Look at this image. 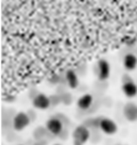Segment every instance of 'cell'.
<instances>
[{"label": "cell", "instance_id": "19", "mask_svg": "<svg viewBox=\"0 0 137 145\" xmlns=\"http://www.w3.org/2000/svg\"><path fill=\"white\" fill-rule=\"evenodd\" d=\"M117 145H119V144H117Z\"/></svg>", "mask_w": 137, "mask_h": 145}, {"label": "cell", "instance_id": "9", "mask_svg": "<svg viewBox=\"0 0 137 145\" xmlns=\"http://www.w3.org/2000/svg\"><path fill=\"white\" fill-rule=\"evenodd\" d=\"M64 80L67 82V84L70 89H76L79 84V79H78V75L76 74L75 71L73 69H68L65 75H64Z\"/></svg>", "mask_w": 137, "mask_h": 145}, {"label": "cell", "instance_id": "4", "mask_svg": "<svg viewBox=\"0 0 137 145\" xmlns=\"http://www.w3.org/2000/svg\"><path fill=\"white\" fill-rule=\"evenodd\" d=\"M96 72L100 81H105L109 78L110 75V64L105 59H100L96 63Z\"/></svg>", "mask_w": 137, "mask_h": 145}, {"label": "cell", "instance_id": "11", "mask_svg": "<svg viewBox=\"0 0 137 145\" xmlns=\"http://www.w3.org/2000/svg\"><path fill=\"white\" fill-rule=\"evenodd\" d=\"M92 104H93V97H92L91 94H84L77 100L78 109H80L82 111H86L88 109H90Z\"/></svg>", "mask_w": 137, "mask_h": 145}, {"label": "cell", "instance_id": "16", "mask_svg": "<svg viewBox=\"0 0 137 145\" xmlns=\"http://www.w3.org/2000/svg\"><path fill=\"white\" fill-rule=\"evenodd\" d=\"M56 116L59 118L61 122L63 123L64 126H67V125H68V124H70V118H68V116H65L64 114H57Z\"/></svg>", "mask_w": 137, "mask_h": 145}, {"label": "cell", "instance_id": "6", "mask_svg": "<svg viewBox=\"0 0 137 145\" xmlns=\"http://www.w3.org/2000/svg\"><path fill=\"white\" fill-rule=\"evenodd\" d=\"M99 129L102 132H104L105 135H115L116 132L118 131V126L111 118L102 116Z\"/></svg>", "mask_w": 137, "mask_h": 145}, {"label": "cell", "instance_id": "5", "mask_svg": "<svg viewBox=\"0 0 137 145\" xmlns=\"http://www.w3.org/2000/svg\"><path fill=\"white\" fill-rule=\"evenodd\" d=\"M63 123L60 121L57 116H51V118L46 122V128L53 136H59L61 131L64 129Z\"/></svg>", "mask_w": 137, "mask_h": 145}, {"label": "cell", "instance_id": "17", "mask_svg": "<svg viewBox=\"0 0 137 145\" xmlns=\"http://www.w3.org/2000/svg\"><path fill=\"white\" fill-rule=\"evenodd\" d=\"M27 114H28V116L30 118V120H31V122L34 121L36 118H37V114H36V112H33V110H28Z\"/></svg>", "mask_w": 137, "mask_h": 145}, {"label": "cell", "instance_id": "8", "mask_svg": "<svg viewBox=\"0 0 137 145\" xmlns=\"http://www.w3.org/2000/svg\"><path fill=\"white\" fill-rule=\"evenodd\" d=\"M123 115L128 122L137 121V105L134 103H128L123 107Z\"/></svg>", "mask_w": 137, "mask_h": 145}, {"label": "cell", "instance_id": "3", "mask_svg": "<svg viewBox=\"0 0 137 145\" xmlns=\"http://www.w3.org/2000/svg\"><path fill=\"white\" fill-rule=\"evenodd\" d=\"M30 123H31V120L28 116L27 113L18 112L14 115L13 121H12V127L15 131H22L26 127L29 126Z\"/></svg>", "mask_w": 137, "mask_h": 145}, {"label": "cell", "instance_id": "13", "mask_svg": "<svg viewBox=\"0 0 137 145\" xmlns=\"http://www.w3.org/2000/svg\"><path fill=\"white\" fill-rule=\"evenodd\" d=\"M101 118H102V116L87 118L82 124L87 127V128H89V129H99V128H100Z\"/></svg>", "mask_w": 137, "mask_h": 145}, {"label": "cell", "instance_id": "14", "mask_svg": "<svg viewBox=\"0 0 137 145\" xmlns=\"http://www.w3.org/2000/svg\"><path fill=\"white\" fill-rule=\"evenodd\" d=\"M60 96H61V101H62V104L63 105L68 106V105L72 104V101H73V96H72L71 93L63 92V93L60 94Z\"/></svg>", "mask_w": 137, "mask_h": 145}, {"label": "cell", "instance_id": "2", "mask_svg": "<svg viewBox=\"0 0 137 145\" xmlns=\"http://www.w3.org/2000/svg\"><path fill=\"white\" fill-rule=\"evenodd\" d=\"M122 91L124 95L128 98H133L137 96V84L134 82L130 75H123L122 77Z\"/></svg>", "mask_w": 137, "mask_h": 145}, {"label": "cell", "instance_id": "1", "mask_svg": "<svg viewBox=\"0 0 137 145\" xmlns=\"http://www.w3.org/2000/svg\"><path fill=\"white\" fill-rule=\"evenodd\" d=\"M73 145H84L90 139V129L87 128L84 124L77 126L73 130Z\"/></svg>", "mask_w": 137, "mask_h": 145}, {"label": "cell", "instance_id": "10", "mask_svg": "<svg viewBox=\"0 0 137 145\" xmlns=\"http://www.w3.org/2000/svg\"><path fill=\"white\" fill-rule=\"evenodd\" d=\"M122 62H123L124 68L128 72H132L137 67V56L132 52H128L123 57Z\"/></svg>", "mask_w": 137, "mask_h": 145}, {"label": "cell", "instance_id": "12", "mask_svg": "<svg viewBox=\"0 0 137 145\" xmlns=\"http://www.w3.org/2000/svg\"><path fill=\"white\" fill-rule=\"evenodd\" d=\"M50 135V132L48 131V129L45 127L39 126L33 131V138L36 139V141H41V140H46V137Z\"/></svg>", "mask_w": 137, "mask_h": 145}, {"label": "cell", "instance_id": "18", "mask_svg": "<svg viewBox=\"0 0 137 145\" xmlns=\"http://www.w3.org/2000/svg\"><path fill=\"white\" fill-rule=\"evenodd\" d=\"M55 145H60V144H55Z\"/></svg>", "mask_w": 137, "mask_h": 145}, {"label": "cell", "instance_id": "7", "mask_svg": "<svg viewBox=\"0 0 137 145\" xmlns=\"http://www.w3.org/2000/svg\"><path fill=\"white\" fill-rule=\"evenodd\" d=\"M32 106L33 108L39 109V110H46L51 106L50 99L48 96H46L43 93H39L34 98H32Z\"/></svg>", "mask_w": 137, "mask_h": 145}, {"label": "cell", "instance_id": "15", "mask_svg": "<svg viewBox=\"0 0 137 145\" xmlns=\"http://www.w3.org/2000/svg\"><path fill=\"white\" fill-rule=\"evenodd\" d=\"M49 99H50V105H51L53 107H56V106H58V105L62 104L60 94H59V95H58V94H55V95L50 96Z\"/></svg>", "mask_w": 137, "mask_h": 145}]
</instances>
